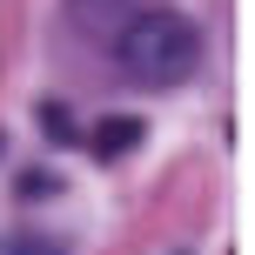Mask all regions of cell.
I'll list each match as a JSON object with an SVG mask.
<instances>
[{
  "instance_id": "obj_1",
  "label": "cell",
  "mask_w": 255,
  "mask_h": 255,
  "mask_svg": "<svg viewBox=\"0 0 255 255\" xmlns=\"http://www.w3.org/2000/svg\"><path fill=\"white\" fill-rule=\"evenodd\" d=\"M115 61L141 88H175V81H188L195 67H202V34H195V20H181V13H168V7H141V13L121 20Z\"/></svg>"
},
{
  "instance_id": "obj_2",
  "label": "cell",
  "mask_w": 255,
  "mask_h": 255,
  "mask_svg": "<svg viewBox=\"0 0 255 255\" xmlns=\"http://www.w3.org/2000/svg\"><path fill=\"white\" fill-rule=\"evenodd\" d=\"M0 255H67L54 235H40V229H20V235H7L0 242Z\"/></svg>"
},
{
  "instance_id": "obj_3",
  "label": "cell",
  "mask_w": 255,
  "mask_h": 255,
  "mask_svg": "<svg viewBox=\"0 0 255 255\" xmlns=\"http://www.w3.org/2000/svg\"><path fill=\"white\" fill-rule=\"evenodd\" d=\"M134 134H141V121H101V141H94V148L121 154V148H134Z\"/></svg>"
},
{
  "instance_id": "obj_4",
  "label": "cell",
  "mask_w": 255,
  "mask_h": 255,
  "mask_svg": "<svg viewBox=\"0 0 255 255\" xmlns=\"http://www.w3.org/2000/svg\"><path fill=\"white\" fill-rule=\"evenodd\" d=\"M40 121H47V141H74V121H67V115H61L54 101L40 108Z\"/></svg>"
}]
</instances>
